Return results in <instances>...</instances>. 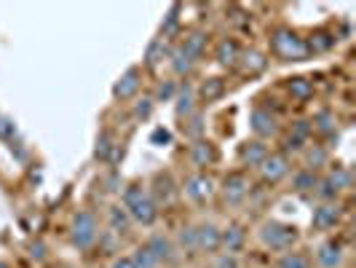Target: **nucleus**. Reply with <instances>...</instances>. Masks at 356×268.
<instances>
[{"label":"nucleus","mask_w":356,"mask_h":268,"mask_svg":"<svg viewBox=\"0 0 356 268\" xmlns=\"http://www.w3.org/2000/svg\"><path fill=\"white\" fill-rule=\"evenodd\" d=\"M124 210L129 212L131 223H140V226H153L159 220V207L143 182H131L124 188Z\"/></svg>","instance_id":"obj_1"},{"label":"nucleus","mask_w":356,"mask_h":268,"mask_svg":"<svg viewBox=\"0 0 356 268\" xmlns=\"http://www.w3.org/2000/svg\"><path fill=\"white\" fill-rule=\"evenodd\" d=\"M270 52L282 62H303V59H308L305 38L292 33L289 27H279V30L270 33Z\"/></svg>","instance_id":"obj_2"},{"label":"nucleus","mask_w":356,"mask_h":268,"mask_svg":"<svg viewBox=\"0 0 356 268\" xmlns=\"http://www.w3.org/2000/svg\"><path fill=\"white\" fill-rule=\"evenodd\" d=\"M257 236H260L263 247H268V250L289 252L292 244L298 242V228L289 226V223H282V220H266V223L260 226Z\"/></svg>","instance_id":"obj_3"},{"label":"nucleus","mask_w":356,"mask_h":268,"mask_svg":"<svg viewBox=\"0 0 356 268\" xmlns=\"http://www.w3.org/2000/svg\"><path fill=\"white\" fill-rule=\"evenodd\" d=\"M97 239H99V226H97L94 212H89V210L75 212V217H72V223H70L72 247H78V250H91V247L97 244Z\"/></svg>","instance_id":"obj_4"},{"label":"nucleus","mask_w":356,"mask_h":268,"mask_svg":"<svg viewBox=\"0 0 356 268\" xmlns=\"http://www.w3.org/2000/svg\"><path fill=\"white\" fill-rule=\"evenodd\" d=\"M250 129L254 132V140H270L279 134V124H276V116L268 110V107H254L250 113Z\"/></svg>","instance_id":"obj_5"},{"label":"nucleus","mask_w":356,"mask_h":268,"mask_svg":"<svg viewBox=\"0 0 356 268\" xmlns=\"http://www.w3.org/2000/svg\"><path fill=\"white\" fill-rule=\"evenodd\" d=\"M252 194V182L244 172H231L222 180V198L225 204H241Z\"/></svg>","instance_id":"obj_6"},{"label":"nucleus","mask_w":356,"mask_h":268,"mask_svg":"<svg viewBox=\"0 0 356 268\" xmlns=\"http://www.w3.org/2000/svg\"><path fill=\"white\" fill-rule=\"evenodd\" d=\"M257 169H260L263 182L276 185V182H282V180L289 175V156H284V153H268L266 161H263Z\"/></svg>","instance_id":"obj_7"},{"label":"nucleus","mask_w":356,"mask_h":268,"mask_svg":"<svg viewBox=\"0 0 356 268\" xmlns=\"http://www.w3.org/2000/svg\"><path fill=\"white\" fill-rule=\"evenodd\" d=\"M150 198L156 201V207H169L175 198H177V188H175V180L169 172H159L156 178H153V191H147Z\"/></svg>","instance_id":"obj_8"},{"label":"nucleus","mask_w":356,"mask_h":268,"mask_svg":"<svg viewBox=\"0 0 356 268\" xmlns=\"http://www.w3.org/2000/svg\"><path fill=\"white\" fill-rule=\"evenodd\" d=\"M140 86H143V72H140V68H129V70L115 81V86H113V97L115 100H131L137 91H140Z\"/></svg>","instance_id":"obj_9"},{"label":"nucleus","mask_w":356,"mask_h":268,"mask_svg":"<svg viewBox=\"0 0 356 268\" xmlns=\"http://www.w3.org/2000/svg\"><path fill=\"white\" fill-rule=\"evenodd\" d=\"M182 191H185V196L191 198V201L201 204V201H207L214 194V182L207 175H191L182 182Z\"/></svg>","instance_id":"obj_10"},{"label":"nucleus","mask_w":356,"mask_h":268,"mask_svg":"<svg viewBox=\"0 0 356 268\" xmlns=\"http://www.w3.org/2000/svg\"><path fill=\"white\" fill-rule=\"evenodd\" d=\"M346 260V252H343V244L335 242V239H327L316 247V263L319 268H340Z\"/></svg>","instance_id":"obj_11"},{"label":"nucleus","mask_w":356,"mask_h":268,"mask_svg":"<svg viewBox=\"0 0 356 268\" xmlns=\"http://www.w3.org/2000/svg\"><path fill=\"white\" fill-rule=\"evenodd\" d=\"M270 153L268 150V145L263 140H244V143L238 145V161H241V166H260L266 156Z\"/></svg>","instance_id":"obj_12"},{"label":"nucleus","mask_w":356,"mask_h":268,"mask_svg":"<svg viewBox=\"0 0 356 268\" xmlns=\"http://www.w3.org/2000/svg\"><path fill=\"white\" fill-rule=\"evenodd\" d=\"M196 250L204 255L220 252V228L214 223H201L196 226Z\"/></svg>","instance_id":"obj_13"},{"label":"nucleus","mask_w":356,"mask_h":268,"mask_svg":"<svg viewBox=\"0 0 356 268\" xmlns=\"http://www.w3.org/2000/svg\"><path fill=\"white\" fill-rule=\"evenodd\" d=\"M145 247H147V252L159 260L161 266H163V263H172V260H175V252H177L175 250V242H172L169 236H163V233H153V236L145 242Z\"/></svg>","instance_id":"obj_14"},{"label":"nucleus","mask_w":356,"mask_h":268,"mask_svg":"<svg viewBox=\"0 0 356 268\" xmlns=\"http://www.w3.org/2000/svg\"><path fill=\"white\" fill-rule=\"evenodd\" d=\"M244 242H247V231H244V226H241V223H231L228 228H222V231H220V250H225V255H236V252H241Z\"/></svg>","instance_id":"obj_15"},{"label":"nucleus","mask_w":356,"mask_h":268,"mask_svg":"<svg viewBox=\"0 0 356 268\" xmlns=\"http://www.w3.org/2000/svg\"><path fill=\"white\" fill-rule=\"evenodd\" d=\"M118 156H124V150L115 145L113 140V134L110 132H99V137H97V145H94V159L102 161V164H115Z\"/></svg>","instance_id":"obj_16"},{"label":"nucleus","mask_w":356,"mask_h":268,"mask_svg":"<svg viewBox=\"0 0 356 268\" xmlns=\"http://www.w3.org/2000/svg\"><path fill=\"white\" fill-rule=\"evenodd\" d=\"M340 220V207L332 201V204H319L314 214H311V226L316 228V231H330V228H335Z\"/></svg>","instance_id":"obj_17"},{"label":"nucleus","mask_w":356,"mask_h":268,"mask_svg":"<svg viewBox=\"0 0 356 268\" xmlns=\"http://www.w3.org/2000/svg\"><path fill=\"white\" fill-rule=\"evenodd\" d=\"M107 226H110L113 236H129L131 233V217L121 204H113V207H107Z\"/></svg>","instance_id":"obj_18"},{"label":"nucleus","mask_w":356,"mask_h":268,"mask_svg":"<svg viewBox=\"0 0 356 268\" xmlns=\"http://www.w3.org/2000/svg\"><path fill=\"white\" fill-rule=\"evenodd\" d=\"M244 75H260V72L268 68V59L263 52H257V49H250V52H241L238 54V62H236Z\"/></svg>","instance_id":"obj_19"},{"label":"nucleus","mask_w":356,"mask_h":268,"mask_svg":"<svg viewBox=\"0 0 356 268\" xmlns=\"http://www.w3.org/2000/svg\"><path fill=\"white\" fill-rule=\"evenodd\" d=\"M172 102H177V105H175V113H177L179 121H182V118H188V116L196 110V89H193L191 84H182Z\"/></svg>","instance_id":"obj_20"},{"label":"nucleus","mask_w":356,"mask_h":268,"mask_svg":"<svg viewBox=\"0 0 356 268\" xmlns=\"http://www.w3.org/2000/svg\"><path fill=\"white\" fill-rule=\"evenodd\" d=\"M238 43L233 40V38H222L220 43H217V49H214V59H217V65H222V68H233L236 62H238Z\"/></svg>","instance_id":"obj_21"},{"label":"nucleus","mask_w":356,"mask_h":268,"mask_svg":"<svg viewBox=\"0 0 356 268\" xmlns=\"http://www.w3.org/2000/svg\"><path fill=\"white\" fill-rule=\"evenodd\" d=\"M191 161L196 164V166H212L214 161H217V150H214V145L209 140H196V143L191 145Z\"/></svg>","instance_id":"obj_22"},{"label":"nucleus","mask_w":356,"mask_h":268,"mask_svg":"<svg viewBox=\"0 0 356 268\" xmlns=\"http://www.w3.org/2000/svg\"><path fill=\"white\" fill-rule=\"evenodd\" d=\"M166 56H169V43H166L163 38H156V40H150V43H147L143 62H145V68H150V70H153V68H159Z\"/></svg>","instance_id":"obj_23"},{"label":"nucleus","mask_w":356,"mask_h":268,"mask_svg":"<svg viewBox=\"0 0 356 268\" xmlns=\"http://www.w3.org/2000/svg\"><path fill=\"white\" fill-rule=\"evenodd\" d=\"M286 91H289V97H292V100H298V102H308V100L314 97V81H311V78H305V75H295V78H289Z\"/></svg>","instance_id":"obj_24"},{"label":"nucleus","mask_w":356,"mask_h":268,"mask_svg":"<svg viewBox=\"0 0 356 268\" xmlns=\"http://www.w3.org/2000/svg\"><path fill=\"white\" fill-rule=\"evenodd\" d=\"M207 40H209L207 33H201V30H191L179 46L191 54V59H193V62H198V59L204 56V52H207Z\"/></svg>","instance_id":"obj_25"},{"label":"nucleus","mask_w":356,"mask_h":268,"mask_svg":"<svg viewBox=\"0 0 356 268\" xmlns=\"http://www.w3.org/2000/svg\"><path fill=\"white\" fill-rule=\"evenodd\" d=\"M335 40H338V38L332 36V33H327V30H316L314 36L305 40V49H308V54H324L335 46Z\"/></svg>","instance_id":"obj_26"},{"label":"nucleus","mask_w":356,"mask_h":268,"mask_svg":"<svg viewBox=\"0 0 356 268\" xmlns=\"http://www.w3.org/2000/svg\"><path fill=\"white\" fill-rule=\"evenodd\" d=\"M303 159H305V169L314 172V169H319V166H327L330 153H327L324 145H308V148H303Z\"/></svg>","instance_id":"obj_27"},{"label":"nucleus","mask_w":356,"mask_h":268,"mask_svg":"<svg viewBox=\"0 0 356 268\" xmlns=\"http://www.w3.org/2000/svg\"><path fill=\"white\" fill-rule=\"evenodd\" d=\"M175 250L182 252V255H198V250H196V228H193V226H182V228H179Z\"/></svg>","instance_id":"obj_28"},{"label":"nucleus","mask_w":356,"mask_h":268,"mask_svg":"<svg viewBox=\"0 0 356 268\" xmlns=\"http://www.w3.org/2000/svg\"><path fill=\"white\" fill-rule=\"evenodd\" d=\"M169 59H172V70H175V75H188V72L193 70V59H191V54L185 52L182 46H177V49H172L169 52Z\"/></svg>","instance_id":"obj_29"},{"label":"nucleus","mask_w":356,"mask_h":268,"mask_svg":"<svg viewBox=\"0 0 356 268\" xmlns=\"http://www.w3.org/2000/svg\"><path fill=\"white\" fill-rule=\"evenodd\" d=\"M311 129L319 132L321 137H332L335 134V116L330 110H319L314 118H311Z\"/></svg>","instance_id":"obj_30"},{"label":"nucleus","mask_w":356,"mask_h":268,"mask_svg":"<svg viewBox=\"0 0 356 268\" xmlns=\"http://www.w3.org/2000/svg\"><path fill=\"white\" fill-rule=\"evenodd\" d=\"M185 124H182V134L188 137V140H201V134H204V116L198 113V110H193L188 118H182Z\"/></svg>","instance_id":"obj_31"},{"label":"nucleus","mask_w":356,"mask_h":268,"mask_svg":"<svg viewBox=\"0 0 356 268\" xmlns=\"http://www.w3.org/2000/svg\"><path fill=\"white\" fill-rule=\"evenodd\" d=\"M225 81L222 78H207L204 84H201V100L204 102H214V100H220L222 94H225Z\"/></svg>","instance_id":"obj_32"},{"label":"nucleus","mask_w":356,"mask_h":268,"mask_svg":"<svg viewBox=\"0 0 356 268\" xmlns=\"http://www.w3.org/2000/svg\"><path fill=\"white\" fill-rule=\"evenodd\" d=\"M316 172H308V169H300V172H295V178H292V191H298V194H311L314 188H316Z\"/></svg>","instance_id":"obj_33"},{"label":"nucleus","mask_w":356,"mask_h":268,"mask_svg":"<svg viewBox=\"0 0 356 268\" xmlns=\"http://www.w3.org/2000/svg\"><path fill=\"white\" fill-rule=\"evenodd\" d=\"M327 180H330V185H332L338 194L351 188V172H348L346 166H332V169L327 172Z\"/></svg>","instance_id":"obj_34"},{"label":"nucleus","mask_w":356,"mask_h":268,"mask_svg":"<svg viewBox=\"0 0 356 268\" xmlns=\"http://www.w3.org/2000/svg\"><path fill=\"white\" fill-rule=\"evenodd\" d=\"M279 268H311V258H308L305 252L289 250V252H284V255H282Z\"/></svg>","instance_id":"obj_35"},{"label":"nucleus","mask_w":356,"mask_h":268,"mask_svg":"<svg viewBox=\"0 0 356 268\" xmlns=\"http://www.w3.org/2000/svg\"><path fill=\"white\" fill-rule=\"evenodd\" d=\"M131 263H134V268H161V263L147 252V247H137L134 250V255H131Z\"/></svg>","instance_id":"obj_36"},{"label":"nucleus","mask_w":356,"mask_h":268,"mask_svg":"<svg viewBox=\"0 0 356 268\" xmlns=\"http://www.w3.org/2000/svg\"><path fill=\"white\" fill-rule=\"evenodd\" d=\"M153 107H156L153 97H143V100H137V102H134V110H131L134 121H147V118L153 116Z\"/></svg>","instance_id":"obj_37"},{"label":"nucleus","mask_w":356,"mask_h":268,"mask_svg":"<svg viewBox=\"0 0 356 268\" xmlns=\"http://www.w3.org/2000/svg\"><path fill=\"white\" fill-rule=\"evenodd\" d=\"M179 11H182V6H172V8H169V14H166L163 24H161V38H163V40H166V38L177 30V24H179L177 14H179Z\"/></svg>","instance_id":"obj_38"},{"label":"nucleus","mask_w":356,"mask_h":268,"mask_svg":"<svg viewBox=\"0 0 356 268\" xmlns=\"http://www.w3.org/2000/svg\"><path fill=\"white\" fill-rule=\"evenodd\" d=\"M177 89H179V84H175V81H163V84H159V89H156L153 102H172L175 94H177Z\"/></svg>","instance_id":"obj_39"},{"label":"nucleus","mask_w":356,"mask_h":268,"mask_svg":"<svg viewBox=\"0 0 356 268\" xmlns=\"http://www.w3.org/2000/svg\"><path fill=\"white\" fill-rule=\"evenodd\" d=\"M19 134L17 124L11 121V118H6V116H0V140H6V143H14Z\"/></svg>","instance_id":"obj_40"},{"label":"nucleus","mask_w":356,"mask_h":268,"mask_svg":"<svg viewBox=\"0 0 356 268\" xmlns=\"http://www.w3.org/2000/svg\"><path fill=\"white\" fill-rule=\"evenodd\" d=\"M311 132H314V129H311V121H295V124H292V132H289V134H292L295 140H300V143H308Z\"/></svg>","instance_id":"obj_41"},{"label":"nucleus","mask_w":356,"mask_h":268,"mask_svg":"<svg viewBox=\"0 0 356 268\" xmlns=\"http://www.w3.org/2000/svg\"><path fill=\"white\" fill-rule=\"evenodd\" d=\"M150 143H153V145H169V143H172V132H169V129H163V126L153 129Z\"/></svg>","instance_id":"obj_42"},{"label":"nucleus","mask_w":356,"mask_h":268,"mask_svg":"<svg viewBox=\"0 0 356 268\" xmlns=\"http://www.w3.org/2000/svg\"><path fill=\"white\" fill-rule=\"evenodd\" d=\"M30 258H33L35 263H43V260L49 258V255H46V244H43V242H33V244H30Z\"/></svg>","instance_id":"obj_43"},{"label":"nucleus","mask_w":356,"mask_h":268,"mask_svg":"<svg viewBox=\"0 0 356 268\" xmlns=\"http://www.w3.org/2000/svg\"><path fill=\"white\" fill-rule=\"evenodd\" d=\"M212 268H241V263L236 260V255H222L212 263Z\"/></svg>","instance_id":"obj_44"},{"label":"nucleus","mask_w":356,"mask_h":268,"mask_svg":"<svg viewBox=\"0 0 356 268\" xmlns=\"http://www.w3.org/2000/svg\"><path fill=\"white\" fill-rule=\"evenodd\" d=\"M105 185H107V191H110V194H115V191H121V175H118V172L113 169V172H110V178L105 180Z\"/></svg>","instance_id":"obj_45"},{"label":"nucleus","mask_w":356,"mask_h":268,"mask_svg":"<svg viewBox=\"0 0 356 268\" xmlns=\"http://www.w3.org/2000/svg\"><path fill=\"white\" fill-rule=\"evenodd\" d=\"M110 268H134V263H131V255H126V258H115Z\"/></svg>","instance_id":"obj_46"},{"label":"nucleus","mask_w":356,"mask_h":268,"mask_svg":"<svg viewBox=\"0 0 356 268\" xmlns=\"http://www.w3.org/2000/svg\"><path fill=\"white\" fill-rule=\"evenodd\" d=\"M0 268H11V266H8V263H6V260H0Z\"/></svg>","instance_id":"obj_47"}]
</instances>
